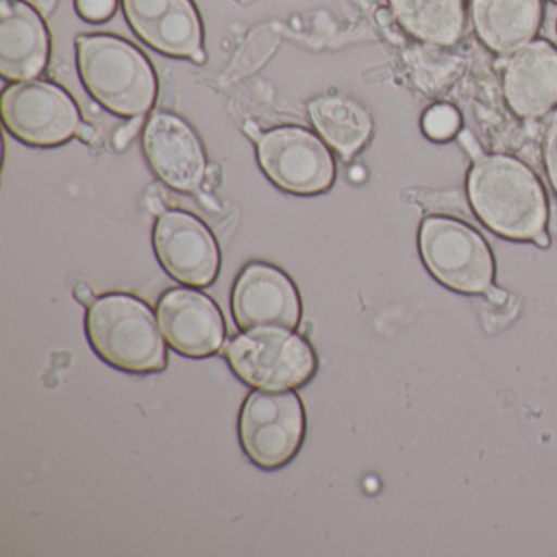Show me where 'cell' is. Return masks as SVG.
<instances>
[{
    "label": "cell",
    "instance_id": "obj_6",
    "mask_svg": "<svg viewBox=\"0 0 557 557\" xmlns=\"http://www.w3.org/2000/svg\"><path fill=\"white\" fill-rule=\"evenodd\" d=\"M306 436V410L293 389H257L244 400L239 442L247 458L267 471L288 465Z\"/></svg>",
    "mask_w": 557,
    "mask_h": 557
},
{
    "label": "cell",
    "instance_id": "obj_15",
    "mask_svg": "<svg viewBox=\"0 0 557 557\" xmlns=\"http://www.w3.org/2000/svg\"><path fill=\"white\" fill-rule=\"evenodd\" d=\"M50 32L40 12L25 0L0 4V74L22 83L40 76L50 61Z\"/></svg>",
    "mask_w": 557,
    "mask_h": 557
},
{
    "label": "cell",
    "instance_id": "obj_25",
    "mask_svg": "<svg viewBox=\"0 0 557 557\" xmlns=\"http://www.w3.org/2000/svg\"><path fill=\"white\" fill-rule=\"evenodd\" d=\"M94 133H96V129H94L92 126H87L83 123L79 129V136L84 141H92Z\"/></svg>",
    "mask_w": 557,
    "mask_h": 557
},
{
    "label": "cell",
    "instance_id": "obj_18",
    "mask_svg": "<svg viewBox=\"0 0 557 557\" xmlns=\"http://www.w3.org/2000/svg\"><path fill=\"white\" fill-rule=\"evenodd\" d=\"M308 112L322 139L344 159L357 154L373 133L370 113L348 97H318L309 102Z\"/></svg>",
    "mask_w": 557,
    "mask_h": 557
},
{
    "label": "cell",
    "instance_id": "obj_8",
    "mask_svg": "<svg viewBox=\"0 0 557 557\" xmlns=\"http://www.w3.org/2000/svg\"><path fill=\"white\" fill-rule=\"evenodd\" d=\"M257 158L267 177L288 194L312 197L324 194L335 182V161L327 146L299 126L260 135Z\"/></svg>",
    "mask_w": 557,
    "mask_h": 557
},
{
    "label": "cell",
    "instance_id": "obj_21",
    "mask_svg": "<svg viewBox=\"0 0 557 557\" xmlns=\"http://www.w3.org/2000/svg\"><path fill=\"white\" fill-rule=\"evenodd\" d=\"M543 158L547 178L557 194V116H554L544 135Z\"/></svg>",
    "mask_w": 557,
    "mask_h": 557
},
{
    "label": "cell",
    "instance_id": "obj_7",
    "mask_svg": "<svg viewBox=\"0 0 557 557\" xmlns=\"http://www.w3.org/2000/svg\"><path fill=\"white\" fill-rule=\"evenodd\" d=\"M5 128L30 146L53 148L79 135L83 120L76 100L54 83L22 81L2 94Z\"/></svg>",
    "mask_w": 557,
    "mask_h": 557
},
{
    "label": "cell",
    "instance_id": "obj_24",
    "mask_svg": "<svg viewBox=\"0 0 557 557\" xmlns=\"http://www.w3.org/2000/svg\"><path fill=\"white\" fill-rule=\"evenodd\" d=\"M76 296H77V299H81V301L84 302V305H92V302H94L92 292H90V289L87 288L86 285L77 286Z\"/></svg>",
    "mask_w": 557,
    "mask_h": 557
},
{
    "label": "cell",
    "instance_id": "obj_20",
    "mask_svg": "<svg viewBox=\"0 0 557 557\" xmlns=\"http://www.w3.org/2000/svg\"><path fill=\"white\" fill-rule=\"evenodd\" d=\"M76 9L84 21L102 24L115 15L119 0H76Z\"/></svg>",
    "mask_w": 557,
    "mask_h": 557
},
{
    "label": "cell",
    "instance_id": "obj_13",
    "mask_svg": "<svg viewBox=\"0 0 557 557\" xmlns=\"http://www.w3.org/2000/svg\"><path fill=\"white\" fill-rule=\"evenodd\" d=\"M135 34L159 53L194 58L203 50V25L194 0H123Z\"/></svg>",
    "mask_w": 557,
    "mask_h": 557
},
{
    "label": "cell",
    "instance_id": "obj_16",
    "mask_svg": "<svg viewBox=\"0 0 557 557\" xmlns=\"http://www.w3.org/2000/svg\"><path fill=\"white\" fill-rule=\"evenodd\" d=\"M471 11L479 40L502 57L530 44L543 22V0H472Z\"/></svg>",
    "mask_w": 557,
    "mask_h": 557
},
{
    "label": "cell",
    "instance_id": "obj_28",
    "mask_svg": "<svg viewBox=\"0 0 557 557\" xmlns=\"http://www.w3.org/2000/svg\"><path fill=\"white\" fill-rule=\"evenodd\" d=\"M191 60H194L195 63H205V61H207V54H205V50L198 51V53L195 54Z\"/></svg>",
    "mask_w": 557,
    "mask_h": 557
},
{
    "label": "cell",
    "instance_id": "obj_5",
    "mask_svg": "<svg viewBox=\"0 0 557 557\" xmlns=\"http://www.w3.org/2000/svg\"><path fill=\"white\" fill-rule=\"evenodd\" d=\"M419 247L429 272L453 292L479 295L494 283L491 246L462 221L449 216L425 218L419 231Z\"/></svg>",
    "mask_w": 557,
    "mask_h": 557
},
{
    "label": "cell",
    "instance_id": "obj_9",
    "mask_svg": "<svg viewBox=\"0 0 557 557\" xmlns=\"http://www.w3.org/2000/svg\"><path fill=\"white\" fill-rule=\"evenodd\" d=\"M152 243L162 269L172 278L194 288H208L216 282L220 246L200 218L188 211H164L156 223Z\"/></svg>",
    "mask_w": 557,
    "mask_h": 557
},
{
    "label": "cell",
    "instance_id": "obj_27",
    "mask_svg": "<svg viewBox=\"0 0 557 557\" xmlns=\"http://www.w3.org/2000/svg\"><path fill=\"white\" fill-rule=\"evenodd\" d=\"M376 17L381 25H387L394 18L393 14H391V11H387V9H381V11L377 12Z\"/></svg>",
    "mask_w": 557,
    "mask_h": 557
},
{
    "label": "cell",
    "instance_id": "obj_2",
    "mask_svg": "<svg viewBox=\"0 0 557 557\" xmlns=\"http://www.w3.org/2000/svg\"><path fill=\"white\" fill-rule=\"evenodd\" d=\"M148 302L129 293L94 299L86 315L90 347L110 367L133 374L161 373L168 347Z\"/></svg>",
    "mask_w": 557,
    "mask_h": 557
},
{
    "label": "cell",
    "instance_id": "obj_12",
    "mask_svg": "<svg viewBox=\"0 0 557 557\" xmlns=\"http://www.w3.org/2000/svg\"><path fill=\"white\" fill-rule=\"evenodd\" d=\"M143 146L149 165L165 185L182 194L200 190L208 172L207 154L184 119L154 113L146 125Z\"/></svg>",
    "mask_w": 557,
    "mask_h": 557
},
{
    "label": "cell",
    "instance_id": "obj_11",
    "mask_svg": "<svg viewBox=\"0 0 557 557\" xmlns=\"http://www.w3.org/2000/svg\"><path fill=\"white\" fill-rule=\"evenodd\" d=\"M158 319L168 344L184 357H211L226 344V321L220 306L197 289L165 292L159 299Z\"/></svg>",
    "mask_w": 557,
    "mask_h": 557
},
{
    "label": "cell",
    "instance_id": "obj_26",
    "mask_svg": "<svg viewBox=\"0 0 557 557\" xmlns=\"http://www.w3.org/2000/svg\"><path fill=\"white\" fill-rule=\"evenodd\" d=\"M533 243L536 244L537 247H543V249H547V247L550 246V239L549 236H547L546 231L541 233L540 236L534 237Z\"/></svg>",
    "mask_w": 557,
    "mask_h": 557
},
{
    "label": "cell",
    "instance_id": "obj_17",
    "mask_svg": "<svg viewBox=\"0 0 557 557\" xmlns=\"http://www.w3.org/2000/svg\"><path fill=\"white\" fill-rule=\"evenodd\" d=\"M389 11L406 34L433 47H453L466 32L465 0H389Z\"/></svg>",
    "mask_w": 557,
    "mask_h": 557
},
{
    "label": "cell",
    "instance_id": "obj_14",
    "mask_svg": "<svg viewBox=\"0 0 557 557\" xmlns=\"http://www.w3.org/2000/svg\"><path fill=\"white\" fill-rule=\"evenodd\" d=\"M504 96L521 119H543L557 106V48L530 41L504 61Z\"/></svg>",
    "mask_w": 557,
    "mask_h": 557
},
{
    "label": "cell",
    "instance_id": "obj_23",
    "mask_svg": "<svg viewBox=\"0 0 557 557\" xmlns=\"http://www.w3.org/2000/svg\"><path fill=\"white\" fill-rule=\"evenodd\" d=\"M485 295H487L488 301L495 306L505 305V301L508 299V293L505 292V289L497 288V286L494 285H492L491 288L485 292Z\"/></svg>",
    "mask_w": 557,
    "mask_h": 557
},
{
    "label": "cell",
    "instance_id": "obj_19",
    "mask_svg": "<svg viewBox=\"0 0 557 557\" xmlns=\"http://www.w3.org/2000/svg\"><path fill=\"white\" fill-rule=\"evenodd\" d=\"M461 126V116L455 107L448 103H440L432 107L429 112L423 115V129H425L429 138L435 141H446L458 133Z\"/></svg>",
    "mask_w": 557,
    "mask_h": 557
},
{
    "label": "cell",
    "instance_id": "obj_4",
    "mask_svg": "<svg viewBox=\"0 0 557 557\" xmlns=\"http://www.w3.org/2000/svg\"><path fill=\"white\" fill-rule=\"evenodd\" d=\"M224 357L236 376L256 389H298L319 367L312 345L289 329L244 331L230 342Z\"/></svg>",
    "mask_w": 557,
    "mask_h": 557
},
{
    "label": "cell",
    "instance_id": "obj_1",
    "mask_svg": "<svg viewBox=\"0 0 557 557\" xmlns=\"http://www.w3.org/2000/svg\"><path fill=\"white\" fill-rule=\"evenodd\" d=\"M468 198L479 220L498 236L534 240L546 231V191L537 175L520 159L479 156L469 171Z\"/></svg>",
    "mask_w": 557,
    "mask_h": 557
},
{
    "label": "cell",
    "instance_id": "obj_3",
    "mask_svg": "<svg viewBox=\"0 0 557 557\" xmlns=\"http://www.w3.org/2000/svg\"><path fill=\"white\" fill-rule=\"evenodd\" d=\"M77 63L87 92L120 116H145L158 97V76L146 54L115 35L77 38Z\"/></svg>",
    "mask_w": 557,
    "mask_h": 557
},
{
    "label": "cell",
    "instance_id": "obj_22",
    "mask_svg": "<svg viewBox=\"0 0 557 557\" xmlns=\"http://www.w3.org/2000/svg\"><path fill=\"white\" fill-rule=\"evenodd\" d=\"M143 122H145V116H135L132 122H128L125 126H122V128L116 132L115 139H113V143H115V148L125 149L126 146L129 145V141H132V139L138 135L139 129L143 128Z\"/></svg>",
    "mask_w": 557,
    "mask_h": 557
},
{
    "label": "cell",
    "instance_id": "obj_10",
    "mask_svg": "<svg viewBox=\"0 0 557 557\" xmlns=\"http://www.w3.org/2000/svg\"><path fill=\"white\" fill-rule=\"evenodd\" d=\"M240 331L289 329L301 324L302 302L293 280L278 267L252 262L239 273L231 296Z\"/></svg>",
    "mask_w": 557,
    "mask_h": 557
},
{
    "label": "cell",
    "instance_id": "obj_29",
    "mask_svg": "<svg viewBox=\"0 0 557 557\" xmlns=\"http://www.w3.org/2000/svg\"><path fill=\"white\" fill-rule=\"evenodd\" d=\"M554 2H557V0H554Z\"/></svg>",
    "mask_w": 557,
    "mask_h": 557
}]
</instances>
